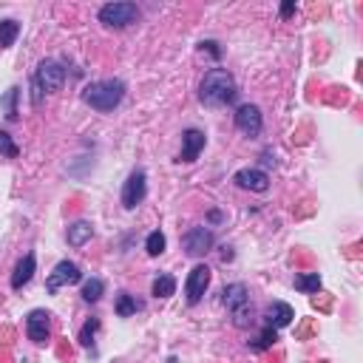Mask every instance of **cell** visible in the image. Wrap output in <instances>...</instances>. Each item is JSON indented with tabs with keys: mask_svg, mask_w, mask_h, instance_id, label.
<instances>
[{
	"mask_svg": "<svg viewBox=\"0 0 363 363\" xmlns=\"http://www.w3.org/2000/svg\"><path fill=\"white\" fill-rule=\"evenodd\" d=\"M239 97V85L227 69H210L199 85V100L208 108H225L233 105Z\"/></svg>",
	"mask_w": 363,
	"mask_h": 363,
	"instance_id": "6da1fadb",
	"label": "cell"
},
{
	"mask_svg": "<svg viewBox=\"0 0 363 363\" xmlns=\"http://www.w3.org/2000/svg\"><path fill=\"white\" fill-rule=\"evenodd\" d=\"M125 91L128 88L122 80H97V83H88L83 88V102L100 114H108L125 100Z\"/></svg>",
	"mask_w": 363,
	"mask_h": 363,
	"instance_id": "7a4b0ae2",
	"label": "cell"
},
{
	"mask_svg": "<svg viewBox=\"0 0 363 363\" xmlns=\"http://www.w3.org/2000/svg\"><path fill=\"white\" fill-rule=\"evenodd\" d=\"M66 85V69L57 60H43L32 77V105L43 102V94H57Z\"/></svg>",
	"mask_w": 363,
	"mask_h": 363,
	"instance_id": "3957f363",
	"label": "cell"
},
{
	"mask_svg": "<svg viewBox=\"0 0 363 363\" xmlns=\"http://www.w3.org/2000/svg\"><path fill=\"white\" fill-rule=\"evenodd\" d=\"M222 301L227 307V312L233 315V323L239 329L253 326V307H250V290L244 284H230L222 292Z\"/></svg>",
	"mask_w": 363,
	"mask_h": 363,
	"instance_id": "277c9868",
	"label": "cell"
},
{
	"mask_svg": "<svg viewBox=\"0 0 363 363\" xmlns=\"http://www.w3.org/2000/svg\"><path fill=\"white\" fill-rule=\"evenodd\" d=\"M97 18H100V23L105 29H128L131 23L139 20V9H136V4L122 0V4H105Z\"/></svg>",
	"mask_w": 363,
	"mask_h": 363,
	"instance_id": "5b68a950",
	"label": "cell"
},
{
	"mask_svg": "<svg viewBox=\"0 0 363 363\" xmlns=\"http://www.w3.org/2000/svg\"><path fill=\"white\" fill-rule=\"evenodd\" d=\"M145 196H148V176H145V170H133L125 179V185H122V196H119L122 208L133 210V208H139L145 202Z\"/></svg>",
	"mask_w": 363,
	"mask_h": 363,
	"instance_id": "8992f818",
	"label": "cell"
},
{
	"mask_svg": "<svg viewBox=\"0 0 363 363\" xmlns=\"http://www.w3.org/2000/svg\"><path fill=\"white\" fill-rule=\"evenodd\" d=\"M208 287H210V267L208 264H196L188 273V281H185V298H188V304L196 307L205 298Z\"/></svg>",
	"mask_w": 363,
	"mask_h": 363,
	"instance_id": "52a82bcc",
	"label": "cell"
},
{
	"mask_svg": "<svg viewBox=\"0 0 363 363\" xmlns=\"http://www.w3.org/2000/svg\"><path fill=\"white\" fill-rule=\"evenodd\" d=\"M233 119H236V128L244 133V136H258L261 133V128H264V117H261V108L258 105H250V102H244V105H239L236 108V114H233Z\"/></svg>",
	"mask_w": 363,
	"mask_h": 363,
	"instance_id": "ba28073f",
	"label": "cell"
},
{
	"mask_svg": "<svg viewBox=\"0 0 363 363\" xmlns=\"http://www.w3.org/2000/svg\"><path fill=\"white\" fill-rule=\"evenodd\" d=\"M213 244H216V239H213V233L208 227H194V230H188L185 236H182V247H185V253L191 258H199V256L210 253Z\"/></svg>",
	"mask_w": 363,
	"mask_h": 363,
	"instance_id": "9c48e42d",
	"label": "cell"
},
{
	"mask_svg": "<svg viewBox=\"0 0 363 363\" xmlns=\"http://www.w3.org/2000/svg\"><path fill=\"white\" fill-rule=\"evenodd\" d=\"M83 278V273H80V267L74 264V261H60L52 273H49V281H46V290L54 295V292H60L63 287H71V284H77Z\"/></svg>",
	"mask_w": 363,
	"mask_h": 363,
	"instance_id": "30bf717a",
	"label": "cell"
},
{
	"mask_svg": "<svg viewBox=\"0 0 363 363\" xmlns=\"http://www.w3.org/2000/svg\"><path fill=\"white\" fill-rule=\"evenodd\" d=\"M233 182L242 188V191H253V194H267L270 191V176L258 167H242L236 170Z\"/></svg>",
	"mask_w": 363,
	"mask_h": 363,
	"instance_id": "8fae6325",
	"label": "cell"
},
{
	"mask_svg": "<svg viewBox=\"0 0 363 363\" xmlns=\"http://www.w3.org/2000/svg\"><path fill=\"white\" fill-rule=\"evenodd\" d=\"M26 335L35 343H49L52 338V315L46 309H32L26 318Z\"/></svg>",
	"mask_w": 363,
	"mask_h": 363,
	"instance_id": "7c38bea8",
	"label": "cell"
},
{
	"mask_svg": "<svg viewBox=\"0 0 363 363\" xmlns=\"http://www.w3.org/2000/svg\"><path fill=\"white\" fill-rule=\"evenodd\" d=\"M205 142H208L205 131L188 128L185 133H182V153H179V162H196L199 153L205 150Z\"/></svg>",
	"mask_w": 363,
	"mask_h": 363,
	"instance_id": "4fadbf2b",
	"label": "cell"
},
{
	"mask_svg": "<svg viewBox=\"0 0 363 363\" xmlns=\"http://www.w3.org/2000/svg\"><path fill=\"white\" fill-rule=\"evenodd\" d=\"M292 318H295V312H292V307H290V304H284V301H273V304L267 307V312H264V326H273V329L278 332V329L290 326V323H292Z\"/></svg>",
	"mask_w": 363,
	"mask_h": 363,
	"instance_id": "5bb4252c",
	"label": "cell"
},
{
	"mask_svg": "<svg viewBox=\"0 0 363 363\" xmlns=\"http://www.w3.org/2000/svg\"><path fill=\"white\" fill-rule=\"evenodd\" d=\"M35 270H37V258H35V253L23 256V258L18 261V267H15V273H12V290H23V287L32 281Z\"/></svg>",
	"mask_w": 363,
	"mask_h": 363,
	"instance_id": "9a60e30c",
	"label": "cell"
},
{
	"mask_svg": "<svg viewBox=\"0 0 363 363\" xmlns=\"http://www.w3.org/2000/svg\"><path fill=\"white\" fill-rule=\"evenodd\" d=\"M91 236H94L91 222H74V225H69V233H66L71 247H83L85 242H91Z\"/></svg>",
	"mask_w": 363,
	"mask_h": 363,
	"instance_id": "2e32d148",
	"label": "cell"
},
{
	"mask_svg": "<svg viewBox=\"0 0 363 363\" xmlns=\"http://www.w3.org/2000/svg\"><path fill=\"white\" fill-rule=\"evenodd\" d=\"M18 100H20V88H18V85H12L4 97H0V114H4L9 122H15V119H18V114H20Z\"/></svg>",
	"mask_w": 363,
	"mask_h": 363,
	"instance_id": "e0dca14e",
	"label": "cell"
},
{
	"mask_svg": "<svg viewBox=\"0 0 363 363\" xmlns=\"http://www.w3.org/2000/svg\"><path fill=\"white\" fill-rule=\"evenodd\" d=\"M20 37V23L6 18V20H0V49H12L15 40Z\"/></svg>",
	"mask_w": 363,
	"mask_h": 363,
	"instance_id": "ac0fdd59",
	"label": "cell"
},
{
	"mask_svg": "<svg viewBox=\"0 0 363 363\" xmlns=\"http://www.w3.org/2000/svg\"><path fill=\"white\" fill-rule=\"evenodd\" d=\"M150 292H153L156 298H170V295H176V278H173V275H167V273L156 275V278H153Z\"/></svg>",
	"mask_w": 363,
	"mask_h": 363,
	"instance_id": "d6986e66",
	"label": "cell"
},
{
	"mask_svg": "<svg viewBox=\"0 0 363 363\" xmlns=\"http://www.w3.org/2000/svg\"><path fill=\"white\" fill-rule=\"evenodd\" d=\"M295 290L298 292H307V295L318 292L321 290V275L318 273H298L295 275Z\"/></svg>",
	"mask_w": 363,
	"mask_h": 363,
	"instance_id": "ffe728a7",
	"label": "cell"
},
{
	"mask_svg": "<svg viewBox=\"0 0 363 363\" xmlns=\"http://www.w3.org/2000/svg\"><path fill=\"white\" fill-rule=\"evenodd\" d=\"M102 292H105V284L100 281V278H88L85 284H83V301H88V304H97L100 298H102Z\"/></svg>",
	"mask_w": 363,
	"mask_h": 363,
	"instance_id": "44dd1931",
	"label": "cell"
},
{
	"mask_svg": "<svg viewBox=\"0 0 363 363\" xmlns=\"http://www.w3.org/2000/svg\"><path fill=\"white\" fill-rule=\"evenodd\" d=\"M165 247H167V242H165V236H162L159 230L148 233V239H145V250H148V256H150V258L162 256V253H165Z\"/></svg>",
	"mask_w": 363,
	"mask_h": 363,
	"instance_id": "7402d4cb",
	"label": "cell"
},
{
	"mask_svg": "<svg viewBox=\"0 0 363 363\" xmlns=\"http://www.w3.org/2000/svg\"><path fill=\"white\" fill-rule=\"evenodd\" d=\"M275 340H278V332H275L273 326H264V332H261L256 340H250V349H256V352H264V349H270Z\"/></svg>",
	"mask_w": 363,
	"mask_h": 363,
	"instance_id": "603a6c76",
	"label": "cell"
},
{
	"mask_svg": "<svg viewBox=\"0 0 363 363\" xmlns=\"http://www.w3.org/2000/svg\"><path fill=\"white\" fill-rule=\"evenodd\" d=\"M0 156H4V159H18V156H20L18 142H15L6 131H0Z\"/></svg>",
	"mask_w": 363,
	"mask_h": 363,
	"instance_id": "cb8c5ba5",
	"label": "cell"
},
{
	"mask_svg": "<svg viewBox=\"0 0 363 363\" xmlns=\"http://www.w3.org/2000/svg\"><path fill=\"white\" fill-rule=\"evenodd\" d=\"M117 315L119 318H131L133 312H136V298L133 295H128V292H119V298H117Z\"/></svg>",
	"mask_w": 363,
	"mask_h": 363,
	"instance_id": "d4e9b609",
	"label": "cell"
},
{
	"mask_svg": "<svg viewBox=\"0 0 363 363\" xmlns=\"http://www.w3.org/2000/svg\"><path fill=\"white\" fill-rule=\"evenodd\" d=\"M97 329H100V321H97V318H91V321L83 326V332H80V343H83V346H91V343H94V332H97Z\"/></svg>",
	"mask_w": 363,
	"mask_h": 363,
	"instance_id": "484cf974",
	"label": "cell"
},
{
	"mask_svg": "<svg viewBox=\"0 0 363 363\" xmlns=\"http://www.w3.org/2000/svg\"><path fill=\"white\" fill-rule=\"evenodd\" d=\"M199 49H202V52H208L213 60H219V57H222V49H219V43H216V40H205V43H199Z\"/></svg>",
	"mask_w": 363,
	"mask_h": 363,
	"instance_id": "4316f807",
	"label": "cell"
},
{
	"mask_svg": "<svg viewBox=\"0 0 363 363\" xmlns=\"http://www.w3.org/2000/svg\"><path fill=\"white\" fill-rule=\"evenodd\" d=\"M278 15H281L284 20H287V18H292V15H295V0H287V4L281 6V12H278Z\"/></svg>",
	"mask_w": 363,
	"mask_h": 363,
	"instance_id": "83f0119b",
	"label": "cell"
},
{
	"mask_svg": "<svg viewBox=\"0 0 363 363\" xmlns=\"http://www.w3.org/2000/svg\"><path fill=\"white\" fill-rule=\"evenodd\" d=\"M208 219H210V222H222V213H219V210H210V216H208Z\"/></svg>",
	"mask_w": 363,
	"mask_h": 363,
	"instance_id": "f1b7e54d",
	"label": "cell"
}]
</instances>
